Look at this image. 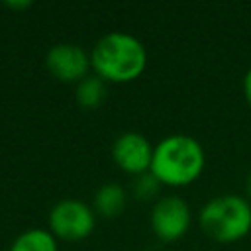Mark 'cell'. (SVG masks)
Listing matches in <instances>:
<instances>
[{"instance_id":"cell-1","label":"cell","mask_w":251,"mask_h":251,"mask_svg":"<svg viewBox=\"0 0 251 251\" xmlns=\"http://www.w3.org/2000/svg\"><path fill=\"white\" fill-rule=\"evenodd\" d=\"M147 51L143 43L124 31H110L96 41L90 67L104 82H131L145 71Z\"/></svg>"},{"instance_id":"cell-2","label":"cell","mask_w":251,"mask_h":251,"mask_svg":"<svg viewBox=\"0 0 251 251\" xmlns=\"http://www.w3.org/2000/svg\"><path fill=\"white\" fill-rule=\"evenodd\" d=\"M204 169V149L190 135H169L153 147L149 173L169 186H186L194 182Z\"/></svg>"},{"instance_id":"cell-3","label":"cell","mask_w":251,"mask_h":251,"mask_svg":"<svg viewBox=\"0 0 251 251\" xmlns=\"http://www.w3.org/2000/svg\"><path fill=\"white\" fill-rule=\"evenodd\" d=\"M200 227L220 243H233L251 229V204L237 194L218 196L202 208Z\"/></svg>"},{"instance_id":"cell-4","label":"cell","mask_w":251,"mask_h":251,"mask_svg":"<svg viewBox=\"0 0 251 251\" xmlns=\"http://www.w3.org/2000/svg\"><path fill=\"white\" fill-rule=\"evenodd\" d=\"M94 212L82 200L67 198L53 206L49 214V231L57 239L80 241L94 229Z\"/></svg>"},{"instance_id":"cell-5","label":"cell","mask_w":251,"mask_h":251,"mask_svg":"<svg viewBox=\"0 0 251 251\" xmlns=\"http://www.w3.org/2000/svg\"><path fill=\"white\" fill-rule=\"evenodd\" d=\"M190 226V210L178 196L161 198L151 210V227L163 241L180 239Z\"/></svg>"},{"instance_id":"cell-6","label":"cell","mask_w":251,"mask_h":251,"mask_svg":"<svg viewBox=\"0 0 251 251\" xmlns=\"http://www.w3.org/2000/svg\"><path fill=\"white\" fill-rule=\"evenodd\" d=\"M45 65L55 78L63 82H80L82 78H86L90 57L82 47L75 43H59L49 49Z\"/></svg>"},{"instance_id":"cell-7","label":"cell","mask_w":251,"mask_h":251,"mask_svg":"<svg viewBox=\"0 0 251 251\" xmlns=\"http://www.w3.org/2000/svg\"><path fill=\"white\" fill-rule=\"evenodd\" d=\"M112 157L116 165L129 175H145L151 169L153 161V147L151 143L141 135L127 131L120 135L112 145Z\"/></svg>"},{"instance_id":"cell-8","label":"cell","mask_w":251,"mask_h":251,"mask_svg":"<svg viewBox=\"0 0 251 251\" xmlns=\"http://www.w3.org/2000/svg\"><path fill=\"white\" fill-rule=\"evenodd\" d=\"M10 251H57V237L49 229H27L16 237Z\"/></svg>"},{"instance_id":"cell-9","label":"cell","mask_w":251,"mask_h":251,"mask_svg":"<svg viewBox=\"0 0 251 251\" xmlns=\"http://www.w3.org/2000/svg\"><path fill=\"white\" fill-rule=\"evenodd\" d=\"M126 206V192L120 184H104L94 196V208L106 218L118 216Z\"/></svg>"},{"instance_id":"cell-10","label":"cell","mask_w":251,"mask_h":251,"mask_svg":"<svg viewBox=\"0 0 251 251\" xmlns=\"http://www.w3.org/2000/svg\"><path fill=\"white\" fill-rule=\"evenodd\" d=\"M104 94H106V86H104V80L98 76H86L76 86V102L84 110H92L100 106L104 100Z\"/></svg>"},{"instance_id":"cell-11","label":"cell","mask_w":251,"mask_h":251,"mask_svg":"<svg viewBox=\"0 0 251 251\" xmlns=\"http://www.w3.org/2000/svg\"><path fill=\"white\" fill-rule=\"evenodd\" d=\"M159 184L161 182L151 173H145V175H139L137 184H135V192H137L139 198H151L159 190Z\"/></svg>"},{"instance_id":"cell-12","label":"cell","mask_w":251,"mask_h":251,"mask_svg":"<svg viewBox=\"0 0 251 251\" xmlns=\"http://www.w3.org/2000/svg\"><path fill=\"white\" fill-rule=\"evenodd\" d=\"M243 94H245V100H247L249 106H251V69L247 71V75H245V78H243Z\"/></svg>"},{"instance_id":"cell-13","label":"cell","mask_w":251,"mask_h":251,"mask_svg":"<svg viewBox=\"0 0 251 251\" xmlns=\"http://www.w3.org/2000/svg\"><path fill=\"white\" fill-rule=\"evenodd\" d=\"M8 8H18V10H25L31 6V2H6Z\"/></svg>"},{"instance_id":"cell-14","label":"cell","mask_w":251,"mask_h":251,"mask_svg":"<svg viewBox=\"0 0 251 251\" xmlns=\"http://www.w3.org/2000/svg\"><path fill=\"white\" fill-rule=\"evenodd\" d=\"M247 194L251 196V173H249V176H247Z\"/></svg>"}]
</instances>
